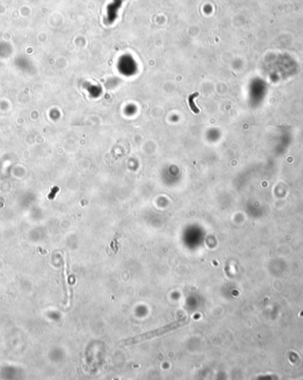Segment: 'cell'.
<instances>
[{"label": "cell", "mask_w": 303, "mask_h": 380, "mask_svg": "<svg viewBox=\"0 0 303 380\" xmlns=\"http://www.w3.org/2000/svg\"><path fill=\"white\" fill-rule=\"evenodd\" d=\"M198 96H199V92H195V93L189 96V98H188V101H189V105H190L191 111L195 113V114H199V108L196 107L195 103H194V99Z\"/></svg>", "instance_id": "7a4b0ae2"}, {"label": "cell", "mask_w": 303, "mask_h": 380, "mask_svg": "<svg viewBox=\"0 0 303 380\" xmlns=\"http://www.w3.org/2000/svg\"><path fill=\"white\" fill-rule=\"evenodd\" d=\"M189 322H190V319L187 318V317H182V318L179 319L175 322H171L170 324H167L165 326L160 327L154 331H148V332L137 335V336H135L132 338L123 339L121 341L119 345L121 347H127V346H132V345H136V344L141 343V342H144L146 340H149V339H154V338H156L159 336L166 334L168 332L177 330L180 327L184 326V325H186L187 323H189Z\"/></svg>", "instance_id": "6da1fadb"}]
</instances>
